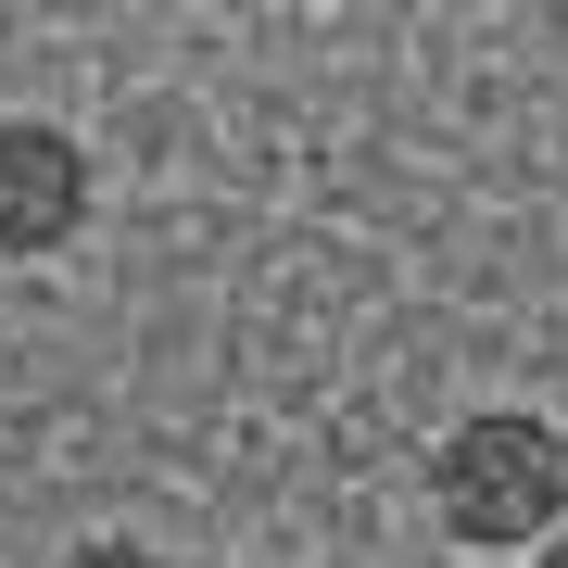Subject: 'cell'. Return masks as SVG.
<instances>
[{
  "mask_svg": "<svg viewBox=\"0 0 568 568\" xmlns=\"http://www.w3.org/2000/svg\"><path fill=\"white\" fill-rule=\"evenodd\" d=\"M429 518L467 556H530L568 518V429L530 405H467L429 443Z\"/></svg>",
  "mask_w": 568,
  "mask_h": 568,
  "instance_id": "obj_1",
  "label": "cell"
},
{
  "mask_svg": "<svg viewBox=\"0 0 568 568\" xmlns=\"http://www.w3.org/2000/svg\"><path fill=\"white\" fill-rule=\"evenodd\" d=\"M89 227V152L51 114H0V253H63Z\"/></svg>",
  "mask_w": 568,
  "mask_h": 568,
  "instance_id": "obj_2",
  "label": "cell"
},
{
  "mask_svg": "<svg viewBox=\"0 0 568 568\" xmlns=\"http://www.w3.org/2000/svg\"><path fill=\"white\" fill-rule=\"evenodd\" d=\"M51 568H164L152 544H126V530H89V544H63Z\"/></svg>",
  "mask_w": 568,
  "mask_h": 568,
  "instance_id": "obj_3",
  "label": "cell"
},
{
  "mask_svg": "<svg viewBox=\"0 0 568 568\" xmlns=\"http://www.w3.org/2000/svg\"><path fill=\"white\" fill-rule=\"evenodd\" d=\"M530 568H568V518H556V530H544V544H530Z\"/></svg>",
  "mask_w": 568,
  "mask_h": 568,
  "instance_id": "obj_4",
  "label": "cell"
}]
</instances>
